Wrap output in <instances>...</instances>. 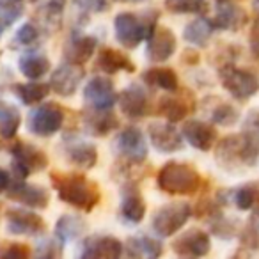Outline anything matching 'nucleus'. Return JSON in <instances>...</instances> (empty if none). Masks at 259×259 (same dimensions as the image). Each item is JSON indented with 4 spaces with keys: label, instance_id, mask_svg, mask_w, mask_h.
<instances>
[{
    "label": "nucleus",
    "instance_id": "1",
    "mask_svg": "<svg viewBox=\"0 0 259 259\" xmlns=\"http://www.w3.org/2000/svg\"><path fill=\"white\" fill-rule=\"evenodd\" d=\"M52 185L57 190V195L62 202L80 209V211H93L101 199L98 183L89 180L83 174L76 172H54L50 176Z\"/></svg>",
    "mask_w": 259,
    "mask_h": 259
},
{
    "label": "nucleus",
    "instance_id": "2",
    "mask_svg": "<svg viewBox=\"0 0 259 259\" xmlns=\"http://www.w3.org/2000/svg\"><path fill=\"white\" fill-rule=\"evenodd\" d=\"M217 146L215 158L227 170L254 167L259 158V142L248 134H236L222 139Z\"/></svg>",
    "mask_w": 259,
    "mask_h": 259
},
{
    "label": "nucleus",
    "instance_id": "3",
    "mask_svg": "<svg viewBox=\"0 0 259 259\" xmlns=\"http://www.w3.org/2000/svg\"><path fill=\"white\" fill-rule=\"evenodd\" d=\"M158 188L170 195H194L201 190L202 176L183 162H167L156 178Z\"/></svg>",
    "mask_w": 259,
    "mask_h": 259
},
{
    "label": "nucleus",
    "instance_id": "4",
    "mask_svg": "<svg viewBox=\"0 0 259 259\" xmlns=\"http://www.w3.org/2000/svg\"><path fill=\"white\" fill-rule=\"evenodd\" d=\"M156 13L149 11L144 16L137 15V13H119L114 18V32L115 39L119 45L130 50H135L139 45L151 34V30L156 25Z\"/></svg>",
    "mask_w": 259,
    "mask_h": 259
},
{
    "label": "nucleus",
    "instance_id": "5",
    "mask_svg": "<svg viewBox=\"0 0 259 259\" xmlns=\"http://www.w3.org/2000/svg\"><path fill=\"white\" fill-rule=\"evenodd\" d=\"M220 83L222 87L238 101H247L250 100L254 94L259 91V80L254 73L247 71L238 66L227 64L220 68Z\"/></svg>",
    "mask_w": 259,
    "mask_h": 259
},
{
    "label": "nucleus",
    "instance_id": "6",
    "mask_svg": "<svg viewBox=\"0 0 259 259\" xmlns=\"http://www.w3.org/2000/svg\"><path fill=\"white\" fill-rule=\"evenodd\" d=\"M192 208L188 202H170L155 211L151 227L160 238H169L176 234L190 220Z\"/></svg>",
    "mask_w": 259,
    "mask_h": 259
},
{
    "label": "nucleus",
    "instance_id": "7",
    "mask_svg": "<svg viewBox=\"0 0 259 259\" xmlns=\"http://www.w3.org/2000/svg\"><path fill=\"white\" fill-rule=\"evenodd\" d=\"M62 122H64V110L57 103H43L30 112L27 126L30 134L37 137H52L62 128Z\"/></svg>",
    "mask_w": 259,
    "mask_h": 259
},
{
    "label": "nucleus",
    "instance_id": "8",
    "mask_svg": "<svg viewBox=\"0 0 259 259\" xmlns=\"http://www.w3.org/2000/svg\"><path fill=\"white\" fill-rule=\"evenodd\" d=\"M115 148L126 162L134 165H141L148 158V141L137 126H126L115 139Z\"/></svg>",
    "mask_w": 259,
    "mask_h": 259
},
{
    "label": "nucleus",
    "instance_id": "9",
    "mask_svg": "<svg viewBox=\"0 0 259 259\" xmlns=\"http://www.w3.org/2000/svg\"><path fill=\"white\" fill-rule=\"evenodd\" d=\"M148 137L151 146L158 153L163 155H172L176 151H181L183 146V135L180 134L174 126V122H162L153 121L148 124Z\"/></svg>",
    "mask_w": 259,
    "mask_h": 259
},
{
    "label": "nucleus",
    "instance_id": "10",
    "mask_svg": "<svg viewBox=\"0 0 259 259\" xmlns=\"http://www.w3.org/2000/svg\"><path fill=\"white\" fill-rule=\"evenodd\" d=\"M172 250L180 257H202L211 250V238L206 231L192 227L172 241Z\"/></svg>",
    "mask_w": 259,
    "mask_h": 259
},
{
    "label": "nucleus",
    "instance_id": "11",
    "mask_svg": "<svg viewBox=\"0 0 259 259\" xmlns=\"http://www.w3.org/2000/svg\"><path fill=\"white\" fill-rule=\"evenodd\" d=\"M146 41H148L146 55L151 62H165L176 54L178 39L169 27L156 23Z\"/></svg>",
    "mask_w": 259,
    "mask_h": 259
},
{
    "label": "nucleus",
    "instance_id": "12",
    "mask_svg": "<svg viewBox=\"0 0 259 259\" xmlns=\"http://www.w3.org/2000/svg\"><path fill=\"white\" fill-rule=\"evenodd\" d=\"M124 252V245L108 234H93L82 243L80 255L83 259H117Z\"/></svg>",
    "mask_w": 259,
    "mask_h": 259
},
{
    "label": "nucleus",
    "instance_id": "13",
    "mask_svg": "<svg viewBox=\"0 0 259 259\" xmlns=\"http://www.w3.org/2000/svg\"><path fill=\"white\" fill-rule=\"evenodd\" d=\"M83 100L91 108H112L117 103L114 82L108 76H93L83 89Z\"/></svg>",
    "mask_w": 259,
    "mask_h": 259
},
{
    "label": "nucleus",
    "instance_id": "14",
    "mask_svg": "<svg viewBox=\"0 0 259 259\" xmlns=\"http://www.w3.org/2000/svg\"><path fill=\"white\" fill-rule=\"evenodd\" d=\"M11 153L15 156V172L18 174L20 180L27 178L32 170H43L48 165V156L32 144L18 142L11 149Z\"/></svg>",
    "mask_w": 259,
    "mask_h": 259
},
{
    "label": "nucleus",
    "instance_id": "15",
    "mask_svg": "<svg viewBox=\"0 0 259 259\" xmlns=\"http://www.w3.org/2000/svg\"><path fill=\"white\" fill-rule=\"evenodd\" d=\"M83 80V68L80 64H73V62L66 61L61 64L50 78V89L55 94L62 98H69L76 93L80 82Z\"/></svg>",
    "mask_w": 259,
    "mask_h": 259
},
{
    "label": "nucleus",
    "instance_id": "16",
    "mask_svg": "<svg viewBox=\"0 0 259 259\" xmlns=\"http://www.w3.org/2000/svg\"><path fill=\"white\" fill-rule=\"evenodd\" d=\"M217 201L222 206L231 202L240 211H252V215L259 217V183H245L233 190L217 194Z\"/></svg>",
    "mask_w": 259,
    "mask_h": 259
},
{
    "label": "nucleus",
    "instance_id": "17",
    "mask_svg": "<svg viewBox=\"0 0 259 259\" xmlns=\"http://www.w3.org/2000/svg\"><path fill=\"white\" fill-rule=\"evenodd\" d=\"M121 217L128 224H141L146 217V201L134 180L121 188Z\"/></svg>",
    "mask_w": 259,
    "mask_h": 259
},
{
    "label": "nucleus",
    "instance_id": "18",
    "mask_svg": "<svg viewBox=\"0 0 259 259\" xmlns=\"http://www.w3.org/2000/svg\"><path fill=\"white\" fill-rule=\"evenodd\" d=\"M183 141H187L197 151H209L217 144V130L209 122L190 119L181 128Z\"/></svg>",
    "mask_w": 259,
    "mask_h": 259
},
{
    "label": "nucleus",
    "instance_id": "19",
    "mask_svg": "<svg viewBox=\"0 0 259 259\" xmlns=\"http://www.w3.org/2000/svg\"><path fill=\"white\" fill-rule=\"evenodd\" d=\"M121 112L130 119H142L149 112L148 93L141 85H128L117 94Z\"/></svg>",
    "mask_w": 259,
    "mask_h": 259
},
{
    "label": "nucleus",
    "instance_id": "20",
    "mask_svg": "<svg viewBox=\"0 0 259 259\" xmlns=\"http://www.w3.org/2000/svg\"><path fill=\"white\" fill-rule=\"evenodd\" d=\"M215 29L219 30H227V32H238L241 30L248 22V15L241 6L233 4L229 0L226 2H219L217 8V15L211 20Z\"/></svg>",
    "mask_w": 259,
    "mask_h": 259
},
{
    "label": "nucleus",
    "instance_id": "21",
    "mask_svg": "<svg viewBox=\"0 0 259 259\" xmlns=\"http://www.w3.org/2000/svg\"><path fill=\"white\" fill-rule=\"evenodd\" d=\"M83 126L94 137H107L119 128V119L112 108H91L83 112Z\"/></svg>",
    "mask_w": 259,
    "mask_h": 259
},
{
    "label": "nucleus",
    "instance_id": "22",
    "mask_svg": "<svg viewBox=\"0 0 259 259\" xmlns=\"http://www.w3.org/2000/svg\"><path fill=\"white\" fill-rule=\"evenodd\" d=\"M8 229L13 234H39L45 231V220L39 215L27 209H9L8 211Z\"/></svg>",
    "mask_w": 259,
    "mask_h": 259
},
{
    "label": "nucleus",
    "instance_id": "23",
    "mask_svg": "<svg viewBox=\"0 0 259 259\" xmlns=\"http://www.w3.org/2000/svg\"><path fill=\"white\" fill-rule=\"evenodd\" d=\"M8 195L13 201H18L29 208H47L50 202V194L43 187L27 183H15L8 187Z\"/></svg>",
    "mask_w": 259,
    "mask_h": 259
},
{
    "label": "nucleus",
    "instance_id": "24",
    "mask_svg": "<svg viewBox=\"0 0 259 259\" xmlns=\"http://www.w3.org/2000/svg\"><path fill=\"white\" fill-rule=\"evenodd\" d=\"M96 68L100 69L103 75H114V73H119V71H126V73L135 71L134 61L126 54H122V52L115 50V48H110V47H105L98 52Z\"/></svg>",
    "mask_w": 259,
    "mask_h": 259
},
{
    "label": "nucleus",
    "instance_id": "25",
    "mask_svg": "<svg viewBox=\"0 0 259 259\" xmlns=\"http://www.w3.org/2000/svg\"><path fill=\"white\" fill-rule=\"evenodd\" d=\"M64 155L71 165H75L76 169H82V170L93 169L98 163L96 146H93L91 142L85 141H73L69 144H66Z\"/></svg>",
    "mask_w": 259,
    "mask_h": 259
},
{
    "label": "nucleus",
    "instance_id": "26",
    "mask_svg": "<svg viewBox=\"0 0 259 259\" xmlns=\"http://www.w3.org/2000/svg\"><path fill=\"white\" fill-rule=\"evenodd\" d=\"M124 252L130 257H142V259H155L163 254L162 241L155 240L146 234L130 236L124 243Z\"/></svg>",
    "mask_w": 259,
    "mask_h": 259
},
{
    "label": "nucleus",
    "instance_id": "27",
    "mask_svg": "<svg viewBox=\"0 0 259 259\" xmlns=\"http://www.w3.org/2000/svg\"><path fill=\"white\" fill-rule=\"evenodd\" d=\"M98 47L96 37L93 36H73L64 48V59L73 64H85L91 61Z\"/></svg>",
    "mask_w": 259,
    "mask_h": 259
},
{
    "label": "nucleus",
    "instance_id": "28",
    "mask_svg": "<svg viewBox=\"0 0 259 259\" xmlns=\"http://www.w3.org/2000/svg\"><path fill=\"white\" fill-rule=\"evenodd\" d=\"M215 25L209 18H206V15L199 16V18L192 20L190 23L185 25L183 37L187 43L195 45V47H204L209 41V37L215 32Z\"/></svg>",
    "mask_w": 259,
    "mask_h": 259
},
{
    "label": "nucleus",
    "instance_id": "29",
    "mask_svg": "<svg viewBox=\"0 0 259 259\" xmlns=\"http://www.w3.org/2000/svg\"><path fill=\"white\" fill-rule=\"evenodd\" d=\"M158 114L162 117H165L169 122H180L194 110V107L190 105V101L180 96H163L158 101Z\"/></svg>",
    "mask_w": 259,
    "mask_h": 259
},
{
    "label": "nucleus",
    "instance_id": "30",
    "mask_svg": "<svg viewBox=\"0 0 259 259\" xmlns=\"http://www.w3.org/2000/svg\"><path fill=\"white\" fill-rule=\"evenodd\" d=\"M142 80L148 83L149 87H156V89L167 91V93H176L180 87V80L172 68H151L144 71Z\"/></svg>",
    "mask_w": 259,
    "mask_h": 259
},
{
    "label": "nucleus",
    "instance_id": "31",
    "mask_svg": "<svg viewBox=\"0 0 259 259\" xmlns=\"http://www.w3.org/2000/svg\"><path fill=\"white\" fill-rule=\"evenodd\" d=\"M87 229V224L82 217L76 215H62L55 224V238L62 243L66 241H73L83 234Z\"/></svg>",
    "mask_w": 259,
    "mask_h": 259
},
{
    "label": "nucleus",
    "instance_id": "32",
    "mask_svg": "<svg viewBox=\"0 0 259 259\" xmlns=\"http://www.w3.org/2000/svg\"><path fill=\"white\" fill-rule=\"evenodd\" d=\"M18 68L27 78L39 80L41 76H45L50 71V61L41 54H25L20 57Z\"/></svg>",
    "mask_w": 259,
    "mask_h": 259
},
{
    "label": "nucleus",
    "instance_id": "33",
    "mask_svg": "<svg viewBox=\"0 0 259 259\" xmlns=\"http://www.w3.org/2000/svg\"><path fill=\"white\" fill-rule=\"evenodd\" d=\"M20 122H22V115L18 108L6 101H0V135L4 139H13L18 132Z\"/></svg>",
    "mask_w": 259,
    "mask_h": 259
},
{
    "label": "nucleus",
    "instance_id": "34",
    "mask_svg": "<svg viewBox=\"0 0 259 259\" xmlns=\"http://www.w3.org/2000/svg\"><path fill=\"white\" fill-rule=\"evenodd\" d=\"M50 93V85L48 83H16L15 94L20 98V101L25 105H37L45 100Z\"/></svg>",
    "mask_w": 259,
    "mask_h": 259
},
{
    "label": "nucleus",
    "instance_id": "35",
    "mask_svg": "<svg viewBox=\"0 0 259 259\" xmlns=\"http://www.w3.org/2000/svg\"><path fill=\"white\" fill-rule=\"evenodd\" d=\"M165 9L172 15H197L209 11L208 0H165Z\"/></svg>",
    "mask_w": 259,
    "mask_h": 259
},
{
    "label": "nucleus",
    "instance_id": "36",
    "mask_svg": "<svg viewBox=\"0 0 259 259\" xmlns=\"http://www.w3.org/2000/svg\"><path fill=\"white\" fill-rule=\"evenodd\" d=\"M208 222H209V229L213 231V234L222 238V240H231V238L240 234V222L224 217L222 211L211 215L208 219Z\"/></svg>",
    "mask_w": 259,
    "mask_h": 259
},
{
    "label": "nucleus",
    "instance_id": "37",
    "mask_svg": "<svg viewBox=\"0 0 259 259\" xmlns=\"http://www.w3.org/2000/svg\"><path fill=\"white\" fill-rule=\"evenodd\" d=\"M209 117L215 124L229 128V126L236 124L240 121V112L234 105L227 103V101H217V105L209 112Z\"/></svg>",
    "mask_w": 259,
    "mask_h": 259
},
{
    "label": "nucleus",
    "instance_id": "38",
    "mask_svg": "<svg viewBox=\"0 0 259 259\" xmlns=\"http://www.w3.org/2000/svg\"><path fill=\"white\" fill-rule=\"evenodd\" d=\"M22 0H0V32L13 25L22 16Z\"/></svg>",
    "mask_w": 259,
    "mask_h": 259
},
{
    "label": "nucleus",
    "instance_id": "39",
    "mask_svg": "<svg viewBox=\"0 0 259 259\" xmlns=\"http://www.w3.org/2000/svg\"><path fill=\"white\" fill-rule=\"evenodd\" d=\"M238 236H240V243L243 248H248V250L259 248V217L252 215L248 219L247 226L240 229Z\"/></svg>",
    "mask_w": 259,
    "mask_h": 259
},
{
    "label": "nucleus",
    "instance_id": "40",
    "mask_svg": "<svg viewBox=\"0 0 259 259\" xmlns=\"http://www.w3.org/2000/svg\"><path fill=\"white\" fill-rule=\"evenodd\" d=\"M39 29L34 23H25V25H22L18 29L15 41L18 45H22V47H32V45H36L39 41Z\"/></svg>",
    "mask_w": 259,
    "mask_h": 259
},
{
    "label": "nucleus",
    "instance_id": "41",
    "mask_svg": "<svg viewBox=\"0 0 259 259\" xmlns=\"http://www.w3.org/2000/svg\"><path fill=\"white\" fill-rule=\"evenodd\" d=\"M62 241H59L57 238L55 240H47L43 243H39V250L37 254L45 255V257H57V255L62 254Z\"/></svg>",
    "mask_w": 259,
    "mask_h": 259
},
{
    "label": "nucleus",
    "instance_id": "42",
    "mask_svg": "<svg viewBox=\"0 0 259 259\" xmlns=\"http://www.w3.org/2000/svg\"><path fill=\"white\" fill-rule=\"evenodd\" d=\"M243 132L259 142V108L257 110H252L250 114L247 115L245 124H243Z\"/></svg>",
    "mask_w": 259,
    "mask_h": 259
},
{
    "label": "nucleus",
    "instance_id": "43",
    "mask_svg": "<svg viewBox=\"0 0 259 259\" xmlns=\"http://www.w3.org/2000/svg\"><path fill=\"white\" fill-rule=\"evenodd\" d=\"M29 254L30 250L22 243H13L8 250L2 252V255H6V257H27Z\"/></svg>",
    "mask_w": 259,
    "mask_h": 259
},
{
    "label": "nucleus",
    "instance_id": "44",
    "mask_svg": "<svg viewBox=\"0 0 259 259\" xmlns=\"http://www.w3.org/2000/svg\"><path fill=\"white\" fill-rule=\"evenodd\" d=\"M89 11H94V13H100V11H105L107 9V0H82Z\"/></svg>",
    "mask_w": 259,
    "mask_h": 259
},
{
    "label": "nucleus",
    "instance_id": "45",
    "mask_svg": "<svg viewBox=\"0 0 259 259\" xmlns=\"http://www.w3.org/2000/svg\"><path fill=\"white\" fill-rule=\"evenodd\" d=\"M250 41H252V50H254V54L259 55V15H257V20H255V23H254V29H252Z\"/></svg>",
    "mask_w": 259,
    "mask_h": 259
},
{
    "label": "nucleus",
    "instance_id": "46",
    "mask_svg": "<svg viewBox=\"0 0 259 259\" xmlns=\"http://www.w3.org/2000/svg\"><path fill=\"white\" fill-rule=\"evenodd\" d=\"M11 185V176H9L6 170L0 169V192L2 190H8V187Z\"/></svg>",
    "mask_w": 259,
    "mask_h": 259
},
{
    "label": "nucleus",
    "instance_id": "47",
    "mask_svg": "<svg viewBox=\"0 0 259 259\" xmlns=\"http://www.w3.org/2000/svg\"><path fill=\"white\" fill-rule=\"evenodd\" d=\"M121 2H142V0H121Z\"/></svg>",
    "mask_w": 259,
    "mask_h": 259
},
{
    "label": "nucleus",
    "instance_id": "48",
    "mask_svg": "<svg viewBox=\"0 0 259 259\" xmlns=\"http://www.w3.org/2000/svg\"><path fill=\"white\" fill-rule=\"evenodd\" d=\"M217 2H226V0H217Z\"/></svg>",
    "mask_w": 259,
    "mask_h": 259
}]
</instances>
